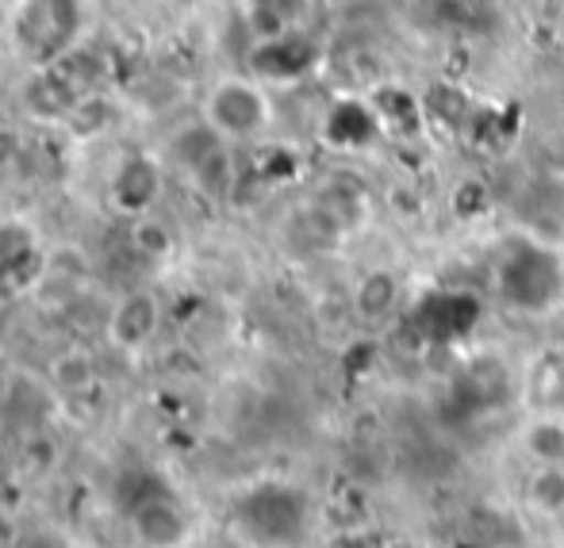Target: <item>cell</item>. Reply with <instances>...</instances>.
Wrapping results in <instances>:
<instances>
[{"label": "cell", "instance_id": "11", "mask_svg": "<svg viewBox=\"0 0 564 548\" xmlns=\"http://www.w3.org/2000/svg\"><path fill=\"white\" fill-rule=\"evenodd\" d=\"M400 299V284L392 273H369L354 292V307L361 319H384Z\"/></svg>", "mask_w": 564, "mask_h": 548}, {"label": "cell", "instance_id": "14", "mask_svg": "<svg viewBox=\"0 0 564 548\" xmlns=\"http://www.w3.org/2000/svg\"><path fill=\"white\" fill-rule=\"evenodd\" d=\"M388 548H423V545H415V541H392Z\"/></svg>", "mask_w": 564, "mask_h": 548}, {"label": "cell", "instance_id": "4", "mask_svg": "<svg viewBox=\"0 0 564 548\" xmlns=\"http://www.w3.org/2000/svg\"><path fill=\"white\" fill-rule=\"evenodd\" d=\"M82 20H85L82 0H23L12 23L15 46L35 66H51L62 54L74 51Z\"/></svg>", "mask_w": 564, "mask_h": 548}, {"label": "cell", "instance_id": "10", "mask_svg": "<svg viewBox=\"0 0 564 548\" xmlns=\"http://www.w3.org/2000/svg\"><path fill=\"white\" fill-rule=\"evenodd\" d=\"M158 327V307L150 296H127L123 304H119L116 319H112V338L119 341V346L134 349L142 346V341L154 333Z\"/></svg>", "mask_w": 564, "mask_h": 548}, {"label": "cell", "instance_id": "1", "mask_svg": "<svg viewBox=\"0 0 564 548\" xmlns=\"http://www.w3.org/2000/svg\"><path fill=\"white\" fill-rule=\"evenodd\" d=\"M496 288L507 307L527 315H542L564 296V261L553 245L538 238L507 245L496 268Z\"/></svg>", "mask_w": 564, "mask_h": 548}, {"label": "cell", "instance_id": "7", "mask_svg": "<svg viewBox=\"0 0 564 548\" xmlns=\"http://www.w3.org/2000/svg\"><path fill=\"white\" fill-rule=\"evenodd\" d=\"M158 193H162V173H158V165L142 154H123V162L116 165V177H112L116 208L127 211V216H142V211L158 200Z\"/></svg>", "mask_w": 564, "mask_h": 548}, {"label": "cell", "instance_id": "3", "mask_svg": "<svg viewBox=\"0 0 564 548\" xmlns=\"http://www.w3.org/2000/svg\"><path fill=\"white\" fill-rule=\"evenodd\" d=\"M119 506L131 518L134 534L150 548H177L188 537V518L173 487L158 472H131L116 487Z\"/></svg>", "mask_w": 564, "mask_h": 548}, {"label": "cell", "instance_id": "13", "mask_svg": "<svg viewBox=\"0 0 564 548\" xmlns=\"http://www.w3.org/2000/svg\"><path fill=\"white\" fill-rule=\"evenodd\" d=\"M527 498L538 511L561 514L564 511V464H538L534 475L527 480Z\"/></svg>", "mask_w": 564, "mask_h": 548}, {"label": "cell", "instance_id": "9", "mask_svg": "<svg viewBox=\"0 0 564 548\" xmlns=\"http://www.w3.org/2000/svg\"><path fill=\"white\" fill-rule=\"evenodd\" d=\"M39 273V253L31 230L20 222H0V284L20 288Z\"/></svg>", "mask_w": 564, "mask_h": 548}, {"label": "cell", "instance_id": "8", "mask_svg": "<svg viewBox=\"0 0 564 548\" xmlns=\"http://www.w3.org/2000/svg\"><path fill=\"white\" fill-rule=\"evenodd\" d=\"M312 66V46L296 35H273L261 39V46L253 51V74L269 77V81H284V77H300Z\"/></svg>", "mask_w": 564, "mask_h": 548}, {"label": "cell", "instance_id": "2", "mask_svg": "<svg viewBox=\"0 0 564 548\" xmlns=\"http://www.w3.org/2000/svg\"><path fill=\"white\" fill-rule=\"evenodd\" d=\"M235 522L258 548H296L307 537V498L289 483H258L235 503Z\"/></svg>", "mask_w": 564, "mask_h": 548}, {"label": "cell", "instance_id": "12", "mask_svg": "<svg viewBox=\"0 0 564 548\" xmlns=\"http://www.w3.org/2000/svg\"><path fill=\"white\" fill-rule=\"evenodd\" d=\"M522 445L538 464H564V423L561 418H538L527 426Z\"/></svg>", "mask_w": 564, "mask_h": 548}, {"label": "cell", "instance_id": "6", "mask_svg": "<svg viewBox=\"0 0 564 548\" xmlns=\"http://www.w3.org/2000/svg\"><path fill=\"white\" fill-rule=\"evenodd\" d=\"M480 319V304L465 292H434L415 307V327L431 341H457Z\"/></svg>", "mask_w": 564, "mask_h": 548}, {"label": "cell", "instance_id": "5", "mask_svg": "<svg viewBox=\"0 0 564 548\" xmlns=\"http://www.w3.org/2000/svg\"><path fill=\"white\" fill-rule=\"evenodd\" d=\"M204 119L216 127L224 139H253L269 127L273 105L265 89L250 77H227L204 100Z\"/></svg>", "mask_w": 564, "mask_h": 548}]
</instances>
